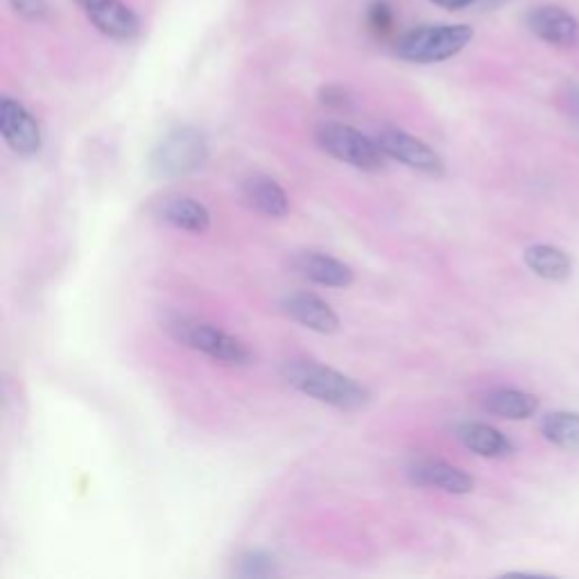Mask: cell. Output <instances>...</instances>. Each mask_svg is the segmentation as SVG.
<instances>
[{
	"instance_id": "1",
	"label": "cell",
	"mask_w": 579,
	"mask_h": 579,
	"mask_svg": "<svg viewBox=\"0 0 579 579\" xmlns=\"http://www.w3.org/2000/svg\"><path fill=\"white\" fill-rule=\"evenodd\" d=\"M281 376L297 392L337 410H358L369 403V392L358 380L315 360H286Z\"/></svg>"
},
{
	"instance_id": "2",
	"label": "cell",
	"mask_w": 579,
	"mask_h": 579,
	"mask_svg": "<svg viewBox=\"0 0 579 579\" xmlns=\"http://www.w3.org/2000/svg\"><path fill=\"white\" fill-rule=\"evenodd\" d=\"M162 329L177 344H183V346H188V349L204 354L211 360L222 363V365L245 367L254 358L249 352V346L243 339L218 329L215 324L198 320V318L170 313L162 320Z\"/></svg>"
},
{
	"instance_id": "3",
	"label": "cell",
	"mask_w": 579,
	"mask_h": 579,
	"mask_svg": "<svg viewBox=\"0 0 579 579\" xmlns=\"http://www.w3.org/2000/svg\"><path fill=\"white\" fill-rule=\"evenodd\" d=\"M471 38L474 27L467 23H428L401 34L394 55L410 64H439L459 55Z\"/></svg>"
},
{
	"instance_id": "4",
	"label": "cell",
	"mask_w": 579,
	"mask_h": 579,
	"mask_svg": "<svg viewBox=\"0 0 579 579\" xmlns=\"http://www.w3.org/2000/svg\"><path fill=\"white\" fill-rule=\"evenodd\" d=\"M209 162V141L198 127H175L149 154V175L154 179H181L204 168Z\"/></svg>"
},
{
	"instance_id": "5",
	"label": "cell",
	"mask_w": 579,
	"mask_h": 579,
	"mask_svg": "<svg viewBox=\"0 0 579 579\" xmlns=\"http://www.w3.org/2000/svg\"><path fill=\"white\" fill-rule=\"evenodd\" d=\"M315 141L329 157L363 172H378L385 168V154L380 152L376 138L365 136L356 127L344 123H322L315 130Z\"/></svg>"
},
{
	"instance_id": "6",
	"label": "cell",
	"mask_w": 579,
	"mask_h": 579,
	"mask_svg": "<svg viewBox=\"0 0 579 579\" xmlns=\"http://www.w3.org/2000/svg\"><path fill=\"white\" fill-rule=\"evenodd\" d=\"M376 143L388 159H394L412 170L426 172L433 177L444 175V159L426 143L403 130L385 127L376 134Z\"/></svg>"
},
{
	"instance_id": "7",
	"label": "cell",
	"mask_w": 579,
	"mask_h": 579,
	"mask_svg": "<svg viewBox=\"0 0 579 579\" xmlns=\"http://www.w3.org/2000/svg\"><path fill=\"white\" fill-rule=\"evenodd\" d=\"M0 134H3L10 149L23 159L36 157L42 152V127L19 100L8 96L0 100Z\"/></svg>"
},
{
	"instance_id": "8",
	"label": "cell",
	"mask_w": 579,
	"mask_h": 579,
	"mask_svg": "<svg viewBox=\"0 0 579 579\" xmlns=\"http://www.w3.org/2000/svg\"><path fill=\"white\" fill-rule=\"evenodd\" d=\"M530 32L557 48H575L579 44V21L559 5H538L525 19Z\"/></svg>"
},
{
	"instance_id": "9",
	"label": "cell",
	"mask_w": 579,
	"mask_h": 579,
	"mask_svg": "<svg viewBox=\"0 0 579 579\" xmlns=\"http://www.w3.org/2000/svg\"><path fill=\"white\" fill-rule=\"evenodd\" d=\"M281 311L297 324L322 335L339 331V318L333 308L313 292H290L281 299Z\"/></svg>"
},
{
	"instance_id": "10",
	"label": "cell",
	"mask_w": 579,
	"mask_h": 579,
	"mask_svg": "<svg viewBox=\"0 0 579 579\" xmlns=\"http://www.w3.org/2000/svg\"><path fill=\"white\" fill-rule=\"evenodd\" d=\"M292 269L299 277L324 288H349L356 281V275L349 265L322 252L297 254L292 258Z\"/></svg>"
},
{
	"instance_id": "11",
	"label": "cell",
	"mask_w": 579,
	"mask_h": 579,
	"mask_svg": "<svg viewBox=\"0 0 579 579\" xmlns=\"http://www.w3.org/2000/svg\"><path fill=\"white\" fill-rule=\"evenodd\" d=\"M408 478L412 485L416 487H428V489H439L446 493H455V496H465L471 493L476 482L474 478L461 471L448 461L442 459H419L414 465L408 469Z\"/></svg>"
},
{
	"instance_id": "12",
	"label": "cell",
	"mask_w": 579,
	"mask_h": 579,
	"mask_svg": "<svg viewBox=\"0 0 579 579\" xmlns=\"http://www.w3.org/2000/svg\"><path fill=\"white\" fill-rule=\"evenodd\" d=\"M85 12L98 32L115 38V42H130L141 32V19L121 0H93Z\"/></svg>"
},
{
	"instance_id": "13",
	"label": "cell",
	"mask_w": 579,
	"mask_h": 579,
	"mask_svg": "<svg viewBox=\"0 0 579 579\" xmlns=\"http://www.w3.org/2000/svg\"><path fill=\"white\" fill-rule=\"evenodd\" d=\"M157 218L179 231H188V234H207L211 229L209 209L188 196L164 198L157 207Z\"/></svg>"
},
{
	"instance_id": "14",
	"label": "cell",
	"mask_w": 579,
	"mask_h": 579,
	"mask_svg": "<svg viewBox=\"0 0 579 579\" xmlns=\"http://www.w3.org/2000/svg\"><path fill=\"white\" fill-rule=\"evenodd\" d=\"M243 198L247 204L267 215V218H286L290 211L288 192L267 175H252L243 181Z\"/></svg>"
},
{
	"instance_id": "15",
	"label": "cell",
	"mask_w": 579,
	"mask_h": 579,
	"mask_svg": "<svg viewBox=\"0 0 579 579\" xmlns=\"http://www.w3.org/2000/svg\"><path fill=\"white\" fill-rule=\"evenodd\" d=\"M457 439L471 453L482 457H505L514 450L512 442L503 433L489 426V423H478V421L461 423L457 428Z\"/></svg>"
},
{
	"instance_id": "16",
	"label": "cell",
	"mask_w": 579,
	"mask_h": 579,
	"mask_svg": "<svg viewBox=\"0 0 579 579\" xmlns=\"http://www.w3.org/2000/svg\"><path fill=\"white\" fill-rule=\"evenodd\" d=\"M482 405L487 412L500 416V419H530L538 410V401L534 394H527L523 390H493L482 399Z\"/></svg>"
},
{
	"instance_id": "17",
	"label": "cell",
	"mask_w": 579,
	"mask_h": 579,
	"mask_svg": "<svg viewBox=\"0 0 579 579\" xmlns=\"http://www.w3.org/2000/svg\"><path fill=\"white\" fill-rule=\"evenodd\" d=\"M525 263L536 277L546 281H566L572 272V263L566 252L553 245H534L525 252Z\"/></svg>"
},
{
	"instance_id": "18",
	"label": "cell",
	"mask_w": 579,
	"mask_h": 579,
	"mask_svg": "<svg viewBox=\"0 0 579 579\" xmlns=\"http://www.w3.org/2000/svg\"><path fill=\"white\" fill-rule=\"evenodd\" d=\"M542 433L548 442H553L564 450H579V414L553 412L544 419Z\"/></svg>"
},
{
	"instance_id": "19",
	"label": "cell",
	"mask_w": 579,
	"mask_h": 579,
	"mask_svg": "<svg viewBox=\"0 0 579 579\" xmlns=\"http://www.w3.org/2000/svg\"><path fill=\"white\" fill-rule=\"evenodd\" d=\"M236 572L241 577H269L277 575V559L263 550H249L238 559Z\"/></svg>"
},
{
	"instance_id": "20",
	"label": "cell",
	"mask_w": 579,
	"mask_h": 579,
	"mask_svg": "<svg viewBox=\"0 0 579 579\" xmlns=\"http://www.w3.org/2000/svg\"><path fill=\"white\" fill-rule=\"evenodd\" d=\"M369 27L378 34H385L390 32L392 25H394V12L392 8L388 5V0H374V5L369 8Z\"/></svg>"
},
{
	"instance_id": "21",
	"label": "cell",
	"mask_w": 579,
	"mask_h": 579,
	"mask_svg": "<svg viewBox=\"0 0 579 579\" xmlns=\"http://www.w3.org/2000/svg\"><path fill=\"white\" fill-rule=\"evenodd\" d=\"M320 102L329 109H335V111H352L354 107V98L352 93L346 91L344 87H324L320 91Z\"/></svg>"
},
{
	"instance_id": "22",
	"label": "cell",
	"mask_w": 579,
	"mask_h": 579,
	"mask_svg": "<svg viewBox=\"0 0 579 579\" xmlns=\"http://www.w3.org/2000/svg\"><path fill=\"white\" fill-rule=\"evenodd\" d=\"M16 14H21L27 21H44L48 16V3L46 0H10Z\"/></svg>"
},
{
	"instance_id": "23",
	"label": "cell",
	"mask_w": 579,
	"mask_h": 579,
	"mask_svg": "<svg viewBox=\"0 0 579 579\" xmlns=\"http://www.w3.org/2000/svg\"><path fill=\"white\" fill-rule=\"evenodd\" d=\"M564 100H566L570 119L579 123V87L577 85H568L566 91H564Z\"/></svg>"
},
{
	"instance_id": "24",
	"label": "cell",
	"mask_w": 579,
	"mask_h": 579,
	"mask_svg": "<svg viewBox=\"0 0 579 579\" xmlns=\"http://www.w3.org/2000/svg\"><path fill=\"white\" fill-rule=\"evenodd\" d=\"M431 3H435V5L444 8V10H453V12H457V10L471 8V5L476 3V0H431Z\"/></svg>"
},
{
	"instance_id": "25",
	"label": "cell",
	"mask_w": 579,
	"mask_h": 579,
	"mask_svg": "<svg viewBox=\"0 0 579 579\" xmlns=\"http://www.w3.org/2000/svg\"><path fill=\"white\" fill-rule=\"evenodd\" d=\"M93 3V0H77V5H82V8H89Z\"/></svg>"
}]
</instances>
